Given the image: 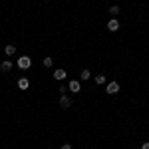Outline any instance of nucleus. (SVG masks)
Returning <instances> with one entry per match:
<instances>
[{"label":"nucleus","mask_w":149,"mask_h":149,"mask_svg":"<svg viewBox=\"0 0 149 149\" xmlns=\"http://www.w3.org/2000/svg\"><path fill=\"white\" fill-rule=\"evenodd\" d=\"M16 66H18L20 70H28L30 66H32V60H30L28 56H20V58H18V62H16Z\"/></svg>","instance_id":"nucleus-1"},{"label":"nucleus","mask_w":149,"mask_h":149,"mask_svg":"<svg viewBox=\"0 0 149 149\" xmlns=\"http://www.w3.org/2000/svg\"><path fill=\"white\" fill-rule=\"evenodd\" d=\"M105 92L109 93V95L117 93V92H119V84H117V81H109V84H107V88H105Z\"/></svg>","instance_id":"nucleus-2"},{"label":"nucleus","mask_w":149,"mask_h":149,"mask_svg":"<svg viewBox=\"0 0 149 149\" xmlns=\"http://www.w3.org/2000/svg\"><path fill=\"white\" fill-rule=\"evenodd\" d=\"M60 105L64 107V109H68V107H72V100H70L66 93H62V97H60Z\"/></svg>","instance_id":"nucleus-3"},{"label":"nucleus","mask_w":149,"mask_h":149,"mask_svg":"<svg viewBox=\"0 0 149 149\" xmlns=\"http://www.w3.org/2000/svg\"><path fill=\"white\" fill-rule=\"evenodd\" d=\"M107 30H109V32H117V30H119V22H117V20H109V22H107Z\"/></svg>","instance_id":"nucleus-4"},{"label":"nucleus","mask_w":149,"mask_h":149,"mask_svg":"<svg viewBox=\"0 0 149 149\" xmlns=\"http://www.w3.org/2000/svg\"><path fill=\"white\" fill-rule=\"evenodd\" d=\"M4 54H6V56H14V54H16V46H14V44H6V46H4Z\"/></svg>","instance_id":"nucleus-5"},{"label":"nucleus","mask_w":149,"mask_h":149,"mask_svg":"<svg viewBox=\"0 0 149 149\" xmlns=\"http://www.w3.org/2000/svg\"><path fill=\"white\" fill-rule=\"evenodd\" d=\"M80 88H81V86H80V81H78V80H72V81H70V90H72L74 93L80 92Z\"/></svg>","instance_id":"nucleus-6"},{"label":"nucleus","mask_w":149,"mask_h":149,"mask_svg":"<svg viewBox=\"0 0 149 149\" xmlns=\"http://www.w3.org/2000/svg\"><path fill=\"white\" fill-rule=\"evenodd\" d=\"M54 78H56L58 81H64L66 80V72H64V70H56V72H54Z\"/></svg>","instance_id":"nucleus-7"},{"label":"nucleus","mask_w":149,"mask_h":149,"mask_svg":"<svg viewBox=\"0 0 149 149\" xmlns=\"http://www.w3.org/2000/svg\"><path fill=\"white\" fill-rule=\"evenodd\" d=\"M0 70H2V72H10L12 70V62L10 60H4V62L0 64Z\"/></svg>","instance_id":"nucleus-8"},{"label":"nucleus","mask_w":149,"mask_h":149,"mask_svg":"<svg viewBox=\"0 0 149 149\" xmlns=\"http://www.w3.org/2000/svg\"><path fill=\"white\" fill-rule=\"evenodd\" d=\"M18 88H20V90H28V88H30V81L26 80V78H20V80H18Z\"/></svg>","instance_id":"nucleus-9"},{"label":"nucleus","mask_w":149,"mask_h":149,"mask_svg":"<svg viewBox=\"0 0 149 149\" xmlns=\"http://www.w3.org/2000/svg\"><path fill=\"white\" fill-rule=\"evenodd\" d=\"M90 76H92V74H90V70H81V74H80V78L84 81H88L90 80Z\"/></svg>","instance_id":"nucleus-10"},{"label":"nucleus","mask_w":149,"mask_h":149,"mask_svg":"<svg viewBox=\"0 0 149 149\" xmlns=\"http://www.w3.org/2000/svg\"><path fill=\"white\" fill-rule=\"evenodd\" d=\"M95 84H97V86L105 84V76H102V74H100V76H95Z\"/></svg>","instance_id":"nucleus-11"},{"label":"nucleus","mask_w":149,"mask_h":149,"mask_svg":"<svg viewBox=\"0 0 149 149\" xmlns=\"http://www.w3.org/2000/svg\"><path fill=\"white\" fill-rule=\"evenodd\" d=\"M52 64H54V60H52L50 56H48V58H44V66H46V68H52Z\"/></svg>","instance_id":"nucleus-12"},{"label":"nucleus","mask_w":149,"mask_h":149,"mask_svg":"<svg viewBox=\"0 0 149 149\" xmlns=\"http://www.w3.org/2000/svg\"><path fill=\"white\" fill-rule=\"evenodd\" d=\"M109 14L117 16V14H119V6H111V8H109Z\"/></svg>","instance_id":"nucleus-13"},{"label":"nucleus","mask_w":149,"mask_h":149,"mask_svg":"<svg viewBox=\"0 0 149 149\" xmlns=\"http://www.w3.org/2000/svg\"><path fill=\"white\" fill-rule=\"evenodd\" d=\"M60 149H72V145H70V143H64V145H62Z\"/></svg>","instance_id":"nucleus-14"},{"label":"nucleus","mask_w":149,"mask_h":149,"mask_svg":"<svg viewBox=\"0 0 149 149\" xmlns=\"http://www.w3.org/2000/svg\"><path fill=\"white\" fill-rule=\"evenodd\" d=\"M141 149H149V141H145V143L141 145Z\"/></svg>","instance_id":"nucleus-15"}]
</instances>
